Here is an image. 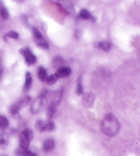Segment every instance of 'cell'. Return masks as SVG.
<instances>
[{
    "label": "cell",
    "instance_id": "9c48e42d",
    "mask_svg": "<svg viewBox=\"0 0 140 156\" xmlns=\"http://www.w3.org/2000/svg\"><path fill=\"white\" fill-rule=\"evenodd\" d=\"M72 73V70L69 67L62 66L59 68L55 73L56 76L59 78H65V77H68L70 74Z\"/></svg>",
    "mask_w": 140,
    "mask_h": 156
},
{
    "label": "cell",
    "instance_id": "5b68a950",
    "mask_svg": "<svg viewBox=\"0 0 140 156\" xmlns=\"http://www.w3.org/2000/svg\"><path fill=\"white\" fill-rule=\"evenodd\" d=\"M62 95H63V89H60L58 91H53L51 93L50 96V101L51 105L56 107V106L59 105L60 103H61L62 99Z\"/></svg>",
    "mask_w": 140,
    "mask_h": 156
},
{
    "label": "cell",
    "instance_id": "30bf717a",
    "mask_svg": "<svg viewBox=\"0 0 140 156\" xmlns=\"http://www.w3.org/2000/svg\"><path fill=\"white\" fill-rule=\"evenodd\" d=\"M15 154L17 156H37L36 153L31 152L28 149L23 148L22 147H19L15 150Z\"/></svg>",
    "mask_w": 140,
    "mask_h": 156
},
{
    "label": "cell",
    "instance_id": "7a4b0ae2",
    "mask_svg": "<svg viewBox=\"0 0 140 156\" xmlns=\"http://www.w3.org/2000/svg\"><path fill=\"white\" fill-rule=\"evenodd\" d=\"M33 138V131L29 128H26L22 131L20 135V147L28 149L29 144Z\"/></svg>",
    "mask_w": 140,
    "mask_h": 156
},
{
    "label": "cell",
    "instance_id": "3957f363",
    "mask_svg": "<svg viewBox=\"0 0 140 156\" xmlns=\"http://www.w3.org/2000/svg\"><path fill=\"white\" fill-rule=\"evenodd\" d=\"M31 99V98L30 96H27L22 98V99H20V100L16 102V103H15L14 104H13L10 107V109H9L11 114H15L19 112V111L21 110L22 107H25V105H26L27 104L29 103Z\"/></svg>",
    "mask_w": 140,
    "mask_h": 156
},
{
    "label": "cell",
    "instance_id": "484cf974",
    "mask_svg": "<svg viewBox=\"0 0 140 156\" xmlns=\"http://www.w3.org/2000/svg\"><path fill=\"white\" fill-rule=\"evenodd\" d=\"M81 79L80 78V81L78 80L77 87H76V94H77L78 95H81L83 93V86L82 84V83H81Z\"/></svg>",
    "mask_w": 140,
    "mask_h": 156
},
{
    "label": "cell",
    "instance_id": "ba28073f",
    "mask_svg": "<svg viewBox=\"0 0 140 156\" xmlns=\"http://www.w3.org/2000/svg\"><path fill=\"white\" fill-rule=\"evenodd\" d=\"M55 148V142L53 139H47L45 140L42 146V150L44 153L52 151Z\"/></svg>",
    "mask_w": 140,
    "mask_h": 156
},
{
    "label": "cell",
    "instance_id": "277c9868",
    "mask_svg": "<svg viewBox=\"0 0 140 156\" xmlns=\"http://www.w3.org/2000/svg\"><path fill=\"white\" fill-rule=\"evenodd\" d=\"M20 53L25 58L26 64L28 65H31L35 64L37 58L34 55L31 49L26 47V48H22L20 49Z\"/></svg>",
    "mask_w": 140,
    "mask_h": 156
},
{
    "label": "cell",
    "instance_id": "4316f807",
    "mask_svg": "<svg viewBox=\"0 0 140 156\" xmlns=\"http://www.w3.org/2000/svg\"><path fill=\"white\" fill-rule=\"evenodd\" d=\"M6 144V139L3 137L0 138V145H3V144Z\"/></svg>",
    "mask_w": 140,
    "mask_h": 156
},
{
    "label": "cell",
    "instance_id": "5bb4252c",
    "mask_svg": "<svg viewBox=\"0 0 140 156\" xmlns=\"http://www.w3.org/2000/svg\"><path fill=\"white\" fill-rule=\"evenodd\" d=\"M65 63V60L60 56H56L53 60V65L55 68H59L62 67V65Z\"/></svg>",
    "mask_w": 140,
    "mask_h": 156
},
{
    "label": "cell",
    "instance_id": "6da1fadb",
    "mask_svg": "<svg viewBox=\"0 0 140 156\" xmlns=\"http://www.w3.org/2000/svg\"><path fill=\"white\" fill-rule=\"evenodd\" d=\"M119 129L120 125L117 117L111 113L106 114L101 122V130L104 134L109 137H114L118 134Z\"/></svg>",
    "mask_w": 140,
    "mask_h": 156
},
{
    "label": "cell",
    "instance_id": "8fae6325",
    "mask_svg": "<svg viewBox=\"0 0 140 156\" xmlns=\"http://www.w3.org/2000/svg\"><path fill=\"white\" fill-rule=\"evenodd\" d=\"M38 77L40 80L44 82L47 78V70L42 66H39L38 69Z\"/></svg>",
    "mask_w": 140,
    "mask_h": 156
},
{
    "label": "cell",
    "instance_id": "ffe728a7",
    "mask_svg": "<svg viewBox=\"0 0 140 156\" xmlns=\"http://www.w3.org/2000/svg\"><path fill=\"white\" fill-rule=\"evenodd\" d=\"M79 16H80L81 18H82L83 20H87L90 18L91 14H90V13L87 10L82 9L80 13H79Z\"/></svg>",
    "mask_w": 140,
    "mask_h": 156
},
{
    "label": "cell",
    "instance_id": "4fadbf2b",
    "mask_svg": "<svg viewBox=\"0 0 140 156\" xmlns=\"http://www.w3.org/2000/svg\"><path fill=\"white\" fill-rule=\"evenodd\" d=\"M97 46H98L99 48L102 49L103 51L105 52H108L111 49V43L108 41H102L99 42L98 44H97Z\"/></svg>",
    "mask_w": 140,
    "mask_h": 156
},
{
    "label": "cell",
    "instance_id": "83f0119b",
    "mask_svg": "<svg viewBox=\"0 0 140 156\" xmlns=\"http://www.w3.org/2000/svg\"><path fill=\"white\" fill-rule=\"evenodd\" d=\"M0 156H4V155H0Z\"/></svg>",
    "mask_w": 140,
    "mask_h": 156
},
{
    "label": "cell",
    "instance_id": "7402d4cb",
    "mask_svg": "<svg viewBox=\"0 0 140 156\" xmlns=\"http://www.w3.org/2000/svg\"><path fill=\"white\" fill-rule=\"evenodd\" d=\"M36 43L39 47H42V48L43 49H48L49 48V44L48 43H47L46 40H45L44 38H42V39H40V40H35Z\"/></svg>",
    "mask_w": 140,
    "mask_h": 156
},
{
    "label": "cell",
    "instance_id": "e0dca14e",
    "mask_svg": "<svg viewBox=\"0 0 140 156\" xmlns=\"http://www.w3.org/2000/svg\"><path fill=\"white\" fill-rule=\"evenodd\" d=\"M0 16L2 19L7 20L9 17V13L8 10L4 5H0Z\"/></svg>",
    "mask_w": 140,
    "mask_h": 156
},
{
    "label": "cell",
    "instance_id": "603a6c76",
    "mask_svg": "<svg viewBox=\"0 0 140 156\" xmlns=\"http://www.w3.org/2000/svg\"><path fill=\"white\" fill-rule=\"evenodd\" d=\"M33 36H34L35 40H40V39H42V38H44L43 36H42L41 33H40V31L36 27L33 28Z\"/></svg>",
    "mask_w": 140,
    "mask_h": 156
},
{
    "label": "cell",
    "instance_id": "44dd1931",
    "mask_svg": "<svg viewBox=\"0 0 140 156\" xmlns=\"http://www.w3.org/2000/svg\"><path fill=\"white\" fill-rule=\"evenodd\" d=\"M35 128L40 132H44V121L38 120L35 123Z\"/></svg>",
    "mask_w": 140,
    "mask_h": 156
},
{
    "label": "cell",
    "instance_id": "2e32d148",
    "mask_svg": "<svg viewBox=\"0 0 140 156\" xmlns=\"http://www.w3.org/2000/svg\"><path fill=\"white\" fill-rule=\"evenodd\" d=\"M62 7H63L66 10L67 12L73 13H74V8L73 4L69 2H62Z\"/></svg>",
    "mask_w": 140,
    "mask_h": 156
},
{
    "label": "cell",
    "instance_id": "cb8c5ba5",
    "mask_svg": "<svg viewBox=\"0 0 140 156\" xmlns=\"http://www.w3.org/2000/svg\"><path fill=\"white\" fill-rule=\"evenodd\" d=\"M56 112V107L50 105L48 108V112H47V116H48L49 119H51L53 118L54 114Z\"/></svg>",
    "mask_w": 140,
    "mask_h": 156
},
{
    "label": "cell",
    "instance_id": "d6986e66",
    "mask_svg": "<svg viewBox=\"0 0 140 156\" xmlns=\"http://www.w3.org/2000/svg\"><path fill=\"white\" fill-rule=\"evenodd\" d=\"M58 79V78L57 76H56V75L53 74V75H50V76L47 77V80H46V81H45V82H47V83L49 85H53L56 82H57Z\"/></svg>",
    "mask_w": 140,
    "mask_h": 156
},
{
    "label": "cell",
    "instance_id": "d4e9b609",
    "mask_svg": "<svg viewBox=\"0 0 140 156\" xmlns=\"http://www.w3.org/2000/svg\"><path fill=\"white\" fill-rule=\"evenodd\" d=\"M6 37L11 38H14V39H17L19 38V34L18 33L16 32L15 31H10L6 34Z\"/></svg>",
    "mask_w": 140,
    "mask_h": 156
},
{
    "label": "cell",
    "instance_id": "9a60e30c",
    "mask_svg": "<svg viewBox=\"0 0 140 156\" xmlns=\"http://www.w3.org/2000/svg\"><path fill=\"white\" fill-rule=\"evenodd\" d=\"M55 123H54L53 121H51V120L44 121V131H47V132L53 131L55 129Z\"/></svg>",
    "mask_w": 140,
    "mask_h": 156
},
{
    "label": "cell",
    "instance_id": "52a82bcc",
    "mask_svg": "<svg viewBox=\"0 0 140 156\" xmlns=\"http://www.w3.org/2000/svg\"><path fill=\"white\" fill-rule=\"evenodd\" d=\"M44 99V98H42L39 97V98L36 99L35 100L33 101L32 105H31V112H32L33 114H36V113L40 112L42 105H43Z\"/></svg>",
    "mask_w": 140,
    "mask_h": 156
},
{
    "label": "cell",
    "instance_id": "ac0fdd59",
    "mask_svg": "<svg viewBox=\"0 0 140 156\" xmlns=\"http://www.w3.org/2000/svg\"><path fill=\"white\" fill-rule=\"evenodd\" d=\"M9 125L8 119L6 116L0 115V128H6Z\"/></svg>",
    "mask_w": 140,
    "mask_h": 156
},
{
    "label": "cell",
    "instance_id": "8992f818",
    "mask_svg": "<svg viewBox=\"0 0 140 156\" xmlns=\"http://www.w3.org/2000/svg\"><path fill=\"white\" fill-rule=\"evenodd\" d=\"M96 96L92 93H86L83 95L82 98V103L84 107L90 108L93 105L94 102L95 100Z\"/></svg>",
    "mask_w": 140,
    "mask_h": 156
},
{
    "label": "cell",
    "instance_id": "7c38bea8",
    "mask_svg": "<svg viewBox=\"0 0 140 156\" xmlns=\"http://www.w3.org/2000/svg\"><path fill=\"white\" fill-rule=\"evenodd\" d=\"M31 84H32V76H31V74L29 72H26L25 83H24V91H29V89L31 88Z\"/></svg>",
    "mask_w": 140,
    "mask_h": 156
}]
</instances>
